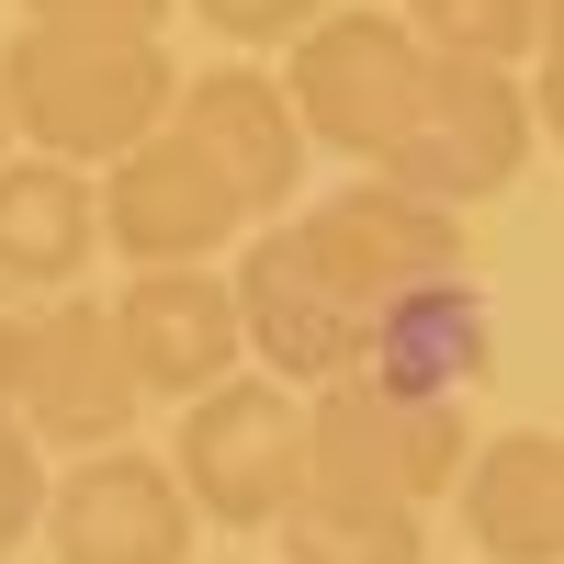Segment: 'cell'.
<instances>
[{
	"mask_svg": "<svg viewBox=\"0 0 564 564\" xmlns=\"http://www.w3.org/2000/svg\"><path fill=\"white\" fill-rule=\"evenodd\" d=\"M0 102L34 159L68 170H113L124 148H148L181 102V68L159 34H57V23H12L0 45Z\"/></svg>",
	"mask_w": 564,
	"mask_h": 564,
	"instance_id": "6da1fadb",
	"label": "cell"
},
{
	"mask_svg": "<svg viewBox=\"0 0 564 564\" xmlns=\"http://www.w3.org/2000/svg\"><path fill=\"white\" fill-rule=\"evenodd\" d=\"M531 79L520 68H497V57H441L430 45V79H417V113L406 135L384 148V181H406V193H430V204H486L520 181L531 159Z\"/></svg>",
	"mask_w": 564,
	"mask_h": 564,
	"instance_id": "7a4b0ae2",
	"label": "cell"
},
{
	"mask_svg": "<svg viewBox=\"0 0 564 564\" xmlns=\"http://www.w3.org/2000/svg\"><path fill=\"white\" fill-rule=\"evenodd\" d=\"M305 452H316V486L430 508V497L463 486L475 430H463L452 395H395V384H372V372H350V384H316L305 395Z\"/></svg>",
	"mask_w": 564,
	"mask_h": 564,
	"instance_id": "3957f363",
	"label": "cell"
},
{
	"mask_svg": "<svg viewBox=\"0 0 564 564\" xmlns=\"http://www.w3.org/2000/svg\"><path fill=\"white\" fill-rule=\"evenodd\" d=\"M181 497L204 508L215 531H282V508L316 486V452H305V406L282 384H238L226 372L215 395L181 406V452H170Z\"/></svg>",
	"mask_w": 564,
	"mask_h": 564,
	"instance_id": "277c9868",
	"label": "cell"
},
{
	"mask_svg": "<svg viewBox=\"0 0 564 564\" xmlns=\"http://www.w3.org/2000/svg\"><path fill=\"white\" fill-rule=\"evenodd\" d=\"M417 79H430V45H417L406 12H327L294 34V124L305 148H339V159H372L384 170V148L406 135L417 113Z\"/></svg>",
	"mask_w": 564,
	"mask_h": 564,
	"instance_id": "5b68a950",
	"label": "cell"
},
{
	"mask_svg": "<svg viewBox=\"0 0 564 564\" xmlns=\"http://www.w3.org/2000/svg\"><path fill=\"white\" fill-rule=\"evenodd\" d=\"M226 282H238V316H249V350L271 361V384H350L372 361V305L305 249L294 215H271Z\"/></svg>",
	"mask_w": 564,
	"mask_h": 564,
	"instance_id": "8992f818",
	"label": "cell"
},
{
	"mask_svg": "<svg viewBox=\"0 0 564 564\" xmlns=\"http://www.w3.org/2000/svg\"><path fill=\"white\" fill-rule=\"evenodd\" d=\"M135 406H148V384H135V361H124V327L113 305H90V294H57V305H34V361H23V430L45 452H113L135 430Z\"/></svg>",
	"mask_w": 564,
	"mask_h": 564,
	"instance_id": "52a82bcc",
	"label": "cell"
},
{
	"mask_svg": "<svg viewBox=\"0 0 564 564\" xmlns=\"http://www.w3.org/2000/svg\"><path fill=\"white\" fill-rule=\"evenodd\" d=\"M193 520L204 508L181 497V475L159 452H79L57 497H45V542H57V564H193Z\"/></svg>",
	"mask_w": 564,
	"mask_h": 564,
	"instance_id": "ba28073f",
	"label": "cell"
},
{
	"mask_svg": "<svg viewBox=\"0 0 564 564\" xmlns=\"http://www.w3.org/2000/svg\"><path fill=\"white\" fill-rule=\"evenodd\" d=\"M294 226H305V249L339 271L372 316H384L395 294H417V282L463 271V215L430 204V193H406V181H384V170L350 181V193H327V204H305Z\"/></svg>",
	"mask_w": 564,
	"mask_h": 564,
	"instance_id": "9c48e42d",
	"label": "cell"
},
{
	"mask_svg": "<svg viewBox=\"0 0 564 564\" xmlns=\"http://www.w3.org/2000/svg\"><path fill=\"white\" fill-rule=\"evenodd\" d=\"M249 226V204L215 181V159L193 148V135H148V148H124L113 181H102V238L135 260V271H193L215 260L226 238Z\"/></svg>",
	"mask_w": 564,
	"mask_h": 564,
	"instance_id": "30bf717a",
	"label": "cell"
},
{
	"mask_svg": "<svg viewBox=\"0 0 564 564\" xmlns=\"http://www.w3.org/2000/svg\"><path fill=\"white\" fill-rule=\"evenodd\" d=\"M113 327H124V361H135V384L148 395H215L226 372H238L249 350V316H238V282H226L215 260L193 271H135L124 294H113Z\"/></svg>",
	"mask_w": 564,
	"mask_h": 564,
	"instance_id": "8fae6325",
	"label": "cell"
},
{
	"mask_svg": "<svg viewBox=\"0 0 564 564\" xmlns=\"http://www.w3.org/2000/svg\"><path fill=\"white\" fill-rule=\"evenodd\" d=\"M170 135H193V148L215 159V181L249 204V226L282 215L294 181H305V124H294V90H282L271 68H204V79H181Z\"/></svg>",
	"mask_w": 564,
	"mask_h": 564,
	"instance_id": "7c38bea8",
	"label": "cell"
},
{
	"mask_svg": "<svg viewBox=\"0 0 564 564\" xmlns=\"http://www.w3.org/2000/svg\"><path fill=\"white\" fill-rule=\"evenodd\" d=\"M90 249H102V181L68 170V159L12 148V159H0V282L57 305L68 282L90 271Z\"/></svg>",
	"mask_w": 564,
	"mask_h": 564,
	"instance_id": "4fadbf2b",
	"label": "cell"
},
{
	"mask_svg": "<svg viewBox=\"0 0 564 564\" xmlns=\"http://www.w3.org/2000/svg\"><path fill=\"white\" fill-rule=\"evenodd\" d=\"M452 497L486 564H564V441L553 430H497Z\"/></svg>",
	"mask_w": 564,
	"mask_h": 564,
	"instance_id": "5bb4252c",
	"label": "cell"
},
{
	"mask_svg": "<svg viewBox=\"0 0 564 564\" xmlns=\"http://www.w3.org/2000/svg\"><path fill=\"white\" fill-rule=\"evenodd\" d=\"M372 384H395V395H452L463 406V384H486L497 372V327H486V294L475 282H417V294H395L384 316H372Z\"/></svg>",
	"mask_w": 564,
	"mask_h": 564,
	"instance_id": "9a60e30c",
	"label": "cell"
},
{
	"mask_svg": "<svg viewBox=\"0 0 564 564\" xmlns=\"http://www.w3.org/2000/svg\"><path fill=\"white\" fill-rule=\"evenodd\" d=\"M282 564H430V531L395 497H350V486H305L282 508Z\"/></svg>",
	"mask_w": 564,
	"mask_h": 564,
	"instance_id": "2e32d148",
	"label": "cell"
},
{
	"mask_svg": "<svg viewBox=\"0 0 564 564\" xmlns=\"http://www.w3.org/2000/svg\"><path fill=\"white\" fill-rule=\"evenodd\" d=\"M395 12L417 23V45H441V57H497L520 68L542 45V0H395Z\"/></svg>",
	"mask_w": 564,
	"mask_h": 564,
	"instance_id": "e0dca14e",
	"label": "cell"
},
{
	"mask_svg": "<svg viewBox=\"0 0 564 564\" xmlns=\"http://www.w3.org/2000/svg\"><path fill=\"white\" fill-rule=\"evenodd\" d=\"M45 497H57V475H45V441L23 430L12 406H0V553H23L45 531Z\"/></svg>",
	"mask_w": 564,
	"mask_h": 564,
	"instance_id": "ac0fdd59",
	"label": "cell"
},
{
	"mask_svg": "<svg viewBox=\"0 0 564 564\" xmlns=\"http://www.w3.org/2000/svg\"><path fill=\"white\" fill-rule=\"evenodd\" d=\"M193 12H204L226 45H294L305 23H327V0H193Z\"/></svg>",
	"mask_w": 564,
	"mask_h": 564,
	"instance_id": "d6986e66",
	"label": "cell"
},
{
	"mask_svg": "<svg viewBox=\"0 0 564 564\" xmlns=\"http://www.w3.org/2000/svg\"><path fill=\"white\" fill-rule=\"evenodd\" d=\"M34 23H57V34H159L181 0H23Z\"/></svg>",
	"mask_w": 564,
	"mask_h": 564,
	"instance_id": "ffe728a7",
	"label": "cell"
},
{
	"mask_svg": "<svg viewBox=\"0 0 564 564\" xmlns=\"http://www.w3.org/2000/svg\"><path fill=\"white\" fill-rule=\"evenodd\" d=\"M531 124L564 148V34H542V45H531Z\"/></svg>",
	"mask_w": 564,
	"mask_h": 564,
	"instance_id": "44dd1931",
	"label": "cell"
},
{
	"mask_svg": "<svg viewBox=\"0 0 564 564\" xmlns=\"http://www.w3.org/2000/svg\"><path fill=\"white\" fill-rule=\"evenodd\" d=\"M23 361H34V316L0 305V406H12V417H23Z\"/></svg>",
	"mask_w": 564,
	"mask_h": 564,
	"instance_id": "7402d4cb",
	"label": "cell"
},
{
	"mask_svg": "<svg viewBox=\"0 0 564 564\" xmlns=\"http://www.w3.org/2000/svg\"><path fill=\"white\" fill-rule=\"evenodd\" d=\"M12 148H23V135H12V102H0V159H12Z\"/></svg>",
	"mask_w": 564,
	"mask_h": 564,
	"instance_id": "603a6c76",
	"label": "cell"
},
{
	"mask_svg": "<svg viewBox=\"0 0 564 564\" xmlns=\"http://www.w3.org/2000/svg\"><path fill=\"white\" fill-rule=\"evenodd\" d=\"M542 34H564V0H542Z\"/></svg>",
	"mask_w": 564,
	"mask_h": 564,
	"instance_id": "cb8c5ba5",
	"label": "cell"
}]
</instances>
